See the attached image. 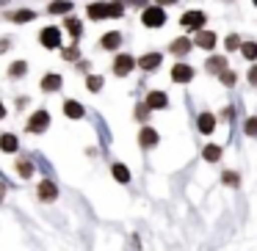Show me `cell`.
<instances>
[{
    "mask_svg": "<svg viewBox=\"0 0 257 251\" xmlns=\"http://www.w3.org/2000/svg\"><path fill=\"white\" fill-rule=\"evenodd\" d=\"M205 23H207L205 12H185L183 20H180V25H183L185 31H202V28H205Z\"/></svg>",
    "mask_w": 257,
    "mask_h": 251,
    "instance_id": "cell-1",
    "label": "cell"
},
{
    "mask_svg": "<svg viewBox=\"0 0 257 251\" xmlns=\"http://www.w3.org/2000/svg\"><path fill=\"white\" fill-rule=\"evenodd\" d=\"M141 23H144L147 28H161V25L166 23V14H163L161 6H150L144 14H141Z\"/></svg>",
    "mask_w": 257,
    "mask_h": 251,
    "instance_id": "cell-2",
    "label": "cell"
},
{
    "mask_svg": "<svg viewBox=\"0 0 257 251\" xmlns=\"http://www.w3.org/2000/svg\"><path fill=\"white\" fill-rule=\"evenodd\" d=\"M39 39H42V45H45L47 50H56V47H61V31L58 28H45Z\"/></svg>",
    "mask_w": 257,
    "mask_h": 251,
    "instance_id": "cell-3",
    "label": "cell"
},
{
    "mask_svg": "<svg viewBox=\"0 0 257 251\" xmlns=\"http://www.w3.org/2000/svg\"><path fill=\"white\" fill-rule=\"evenodd\" d=\"M133 67H136V58H133V56H127V53L116 56V61H113V72H116L119 78H124V75H127Z\"/></svg>",
    "mask_w": 257,
    "mask_h": 251,
    "instance_id": "cell-4",
    "label": "cell"
},
{
    "mask_svg": "<svg viewBox=\"0 0 257 251\" xmlns=\"http://www.w3.org/2000/svg\"><path fill=\"white\" fill-rule=\"evenodd\" d=\"M47 124H50V116H47V111H39V113H34V116H31L28 130H31V133H42V130H47Z\"/></svg>",
    "mask_w": 257,
    "mask_h": 251,
    "instance_id": "cell-5",
    "label": "cell"
},
{
    "mask_svg": "<svg viewBox=\"0 0 257 251\" xmlns=\"http://www.w3.org/2000/svg\"><path fill=\"white\" fill-rule=\"evenodd\" d=\"M196 47H202V50H213L216 47V34L213 31H196Z\"/></svg>",
    "mask_w": 257,
    "mask_h": 251,
    "instance_id": "cell-6",
    "label": "cell"
},
{
    "mask_svg": "<svg viewBox=\"0 0 257 251\" xmlns=\"http://www.w3.org/2000/svg\"><path fill=\"white\" fill-rule=\"evenodd\" d=\"M58 196V188L50 182V179H42L39 182V201H56Z\"/></svg>",
    "mask_w": 257,
    "mask_h": 251,
    "instance_id": "cell-7",
    "label": "cell"
},
{
    "mask_svg": "<svg viewBox=\"0 0 257 251\" xmlns=\"http://www.w3.org/2000/svg\"><path fill=\"white\" fill-rule=\"evenodd\" d=\"M191 78H194V69H191L188 64H177V67L172 69V80H174V83H188Z\"/></svg>",
    "mask_w": 257,
    "mask_h": 251,
    "instance_id": "cell-8",
    "label": "cell"
},
{
    "mask_svg": "<svg viewBox=\"0 0 257 251\" xmlns=\"http://www.w3.org/2000/svg\"><path fill=\"white\" fill-rule=\"evenodd\" d=\"M161 61H163L161 53H147V56L139 58V69H158V67H161Z\"/></svg>",
    "mask_w": 257,
    "mask_h": 251,
    "instance_id": "cell-9",
    "label": "cell"
},
{
    "mask_svg": "<svg viewBox=\"0 0 257 251\" xmlns=\"http://www.w3.org/2000/svg\"><path fill=\"white\" fill-rule=\"evenodd\" d=\"M205 69H207V72H216V75H221L224 69H229V67H227V58H224V56H213V58H207Z\"/></svg>",
    "mask_w": 257,
    "mask_h": 251,
    "instance_id": "cell-10",
    "label": "cell"
},
{
    "mask_svg": "<svg viewBox=\"0 0 257 251\" xmlns=\"http://www.w3.org/2000/svg\"><path fill=\"white\" fill-rule=\"evenodd\" d=\"M196 127H199L205 135H210L213 127H216V119H213V113H199V119H196Z\"/></svg>",
    "mask_w": 257,
    "mask_h": 251,
    "instance_id": "cell-11",
    "label": "cell"
},
{
    "mask_svg": "<svg viewBox=\"0 0 257 251\" xmlns=\"http://www.w3.org/2000/svg\"><path fill=\"white\" fill-rule=\"evenodd\" d=\"M89 17L91 20L111 17V6H108V3H91V6H89Z\"/></svg>",
    "mask_w": 257,
    "mask_h": 251,
    "instance_id": "cell-12",
    "label": "cell"
},
{
    "mask_svg": "<svg viewBox=\"0 0 257 251\" xmlns=\"http://www.w3.org/2000/svg\"><path fill=\"white\" fill-rule=\"evenodd\" d=\"M166 102H169V97L163 94V91H150V97H147V105L150 108H166Z\"/></svg>",
    "mask_w": 257,
    "mask_h": 251,
    "instance_id": "cell-13",
    "label": "cell"
},
{
    "mask_svg": "<svg viewBox=\"0 0 257 251\" xmlns=\"http://www.w3.org/2000/svg\"><path fill=\"white\" fill-rule=\"evenodd\" d=\"M139 141H141V146H147V149H150V146H155L158 144V133L152 127H144L139 133Z\"/></svg>",
    "mask_w": 257,
    "mask_h": 251,
    "instance_id": "cell-14",
    "label": "cell"
},
{
    "mask_svg": "<svg viewBox=\"0 0 257 251\" xmlns=\"http://www.w3.org/2000/svg\"><path fill=\"white\" fill-rule=\"evenodd\" d=\"M105 50H116L119 45H122V34H116V31H111V34H105L102 36V42H100Z\"/></svg>",
    "mask_w": 257,
    "mask_h": 251,
    "instance_id": "cell-15",
    "label": "cell"
},
{
    "mask_svg": "<svg viewBox=\"0 0 257 251\" xmlns=\"http://www.w3.org/2000/svg\"><path fill=\"white\" fill-rule=\"evenodd\" d=\"M61 75H45V80H42V91H58L61 89Z\"/></svg>",
    "mask_w": 257,
    "mask_h": 251,
    "instance_id": "cell-16",
    "label": "cell"
},
{
    "mask_svg": "<svg viewBox=\"0 0 257 251\" xmlns=\"http://www.w3.org/2000/svg\"><path fill=\"white\" fill-rule=\"evenodd\" d=\"M202 157H205L207 163H216L218 157H221V146H216V144H207L205 149H202Z\"/></svg>",
    "mask_w": 257,
    "mask_h": 251,
    "instance_id": "cell-17",
    "label": "cell"
},
{
    "mask_svg": "<svg viewBox=\"0 0 257 251\" xmlns=\"http://www.w3.org/2000/svg\"><path fill=\"white\" fill-rule=\"evenodd\" d=\"M64 113H67L69 119H80V116H83V105L75 102V100H69L67 105H64Z\"/></svg>",
    "mask_w": 257,
    "mask_h": 251,
    "instance_id": "cell-18",
    "label": "cell"
},
{
    "mask_svg": "<svg viewBox=\"0 0 257 251\" xmlns=\"http://www.w3.org/2000/svg\"><path fill=\"white\" fill-rule=\"evenodd\" d=\"M17 135H0V149H3V152H17Z\"/></svg>",
    "mask_w": 257,
    "mask_h": 251,
    "instance_id": "cell-19",
    "label": "cell"
},
{
    "mask_svg": "<svg viewBox=\"0 0 257 251\" xmlns=\"http://www.w3.org/2000/svg\"><path fill=\"white\" fill-rule=\"evenodd\" d=\"M113 177H116V182H130V171L127 166H122V163H113Z\"/></svg>",
    "mask_w": 257,
    "mask_h": 251,
    "instance_id": "cell-20",
    "label": "cell"
},
{
    "mask_svg": "<svg viewBox=\"0 0 257 251\" xmlns=\"http://www.w3.org/2000/svg\"><path fill=\"white\" fill-rule=\"evenodd\" d=\"M188 50H191V42L188 39H174L172 42V53H174V56H185Z\"/></svg>",
    "mask_w": 257,
    "mask_h": 251,
    "instance_id": "cell-21",
    "label": "cell"
},
{
    "mask_svg": "<svg viewBox=\"0 0 257 251\" xmlns=\"http://www.w3.org/2000/svg\"><path fill=\"white\" fill-rule=\"evenodd\" d=\"M72 12V3L69 0H56V3H50V14H67Z\"/></svg>",
    "mask_w": 257,
    "mask_h": 251,
    "instance_id": "cell-22",
    "label": "cell"
},
{
    "mask_svg": "<svg viewBox=\"0 0 257 251\" xmlns=\"http://www.w3.org/2000/svg\"><path fill=\"white\" fill-rule=\"evenodd\" d=\"M240 53H243L246 61H254L257 58V45L254 42H243V45H240Z\"/></svg>",
    "mask_w": 257,
    "mask_h": 251,
    "instance_id": "cell-23",
    "label": "cell"
},
{
    "mask_svg": "<svg viewBox=\"0 0 257 251\" xmlns=\"http://www.w3.org/2000/svg\"><path fill=\"white\" fill-rule=\"evenodd\" d=\"M243 130H246V135H251V138H257V116H249L243 122Z\"/></svg>",
    "mask_w": 257,
    "mask_h": 251,
    "instance_id": "cell-24",
    "label": "cell"
},
{
    "mask_svg": "<svg viewBox=\"0 0 257 251\" xmlns=\"http://www.w3.org/2000/svg\"><path fill=\"white\" fill-rule=\"evenodd\" d=\"M64 25H67V31H69V34H72V36H75V39H78V36L83 34V28H80V23H78V20H67V23H64Z\"/></svg>",
    "mask_w": 257,
    "mask_h": 251,
    "instance_id": "cell-25",
    "label": "cell"
},
{
    "mask_svg": "<svg viewBox=\"0 0 257 251\" xmlns=\"http://www.w3.org/2000/svg\"><path fill=\"white\" fill-rule=\"evenodd\" d=\"M224 45H227V50H238V47L243 45V42H240V36H238V34H229Z\"/></svg>",
    "mask_w": 257,
    "mask_h": 251,
    "instance_id": "cell-26",
    "label": "cell"
},
{
    "mask_svg": "<svg viewBox=\"0 0 257 251\" xmlns=\"http://www.w3.org/2000/svg\"><path fill=\"white\" fill-rule=\"evenodd\" d=\"M34 17H36L34 12H17V14H12V20H14V23H31Z\"/></svg>",
    "mask_w": 257,
    "mask_h": 251,
    "instance_id": "cell-27",
    "label": "cell"
},
{
    "mask_svg": "<svg viewBox=\"0 0 257 251\" xmlns=\"http://www.w3.org/2000/svg\"><path fill=\"white\" fill-rule=\"evenodd\" d=\"M224 185H229V188H235V185H238L240 182V177H238V174H235V171H224Z\"/></svg>",
    "mask_w": 257,
    "mask_h": 251,
    "instance_id": "cell-28",
    "label": "cell"
},
{
    "mask_svg": "<svg viewBox=\"0 0 257 251\" xmlns=\"http://www.w3.org/2000/svg\"><path fill=\"white\" fill-rule=\"evenodd\" d=\"M17 171L23 174V177H31V174H34V166H31L28 160H20V163H17Z\"/></svg>",
    "mask_w": 257,
    "mask_h": 251,
    "instance_id": "cell-29",
    "label": "cell"
},
{
    "mask_svg": "<svg viewBox=\"0 0 257 251\" xmlns=\"http://www.w3.org/2000/svg\"><path fill=\"white\" fill-rule=\"evenodd\" d=\"M25 69H28V67H25V61H17V64H12V69H9V72H12L14 78H23Z\"/></svg>",
    "mask_w": 257,
    "mask_h": 251,
    "instance_id": "cell-30",
    "label": "cell"
},
{
    "mask_svg": "<svg viewBox=\"0 0 257 251\" xmlns=\"http://www.w3.org/2000/svg\"><path fill=\"white\" fill-rule=\"evenodd\" d=\"M86 86H89V91H100V89H102V78H97V75H91V78L86 80Z\"/></svg>",
    "mask_w": 257,
    "mask_h": 251,
    "instance_id": "cell-31",
    "label": "cell"
},
{
    "mask_svg": "<svg viewBox=\"0 0 257 251\" xmlns=\"http://www.w3.org/2000/svg\"><path fill=\"white\" fill-rule=\"evenodd\" d=\"M150 111H152L150 105H139V108H136V119H141V122H147V116H150Z\"/></svg>",
    "mask_w": 257,
    "mask_h": 251,
    "instance_id": "cell-32",
    "label": "cell"
},
{
    "mask_svg": "<svg viewBox=\"0 0 257 251\" xmlns=\"http://www.w3.org/2000/svg\"><path fill=\"white\" fill-rule=\"evenodd\" d=\"M218 78H221V83H224V86H232V83H235V75H232V72H227V69H224V72L218 75Z\"/></svg>",
    "mask_w": 257,
    "mask_h": 251,
    "instance_id": "cell-33",
    "label": "cell"
},
{
    "mask_svg": "<svg viewBox=\"0 0 257 251\" xmlns=\"http://www.w3.org/2000/svg\"><path fill=\"white\" fill-rule=\"evenodd\" d=\"M108 6H111V17H122L124 9H122V3H119V0H116V3H108Z\"/></svg>",
    "mask_w": 257,
    "mask_h": 251,
    "instance_id": "cell-34",
    "label": "cell"
},
{
    "mask_svg": "<svg viewBox=\"0 0 257 251\" xmlns=\"http://www.w3.org/2000/svg\"><path fill=\"white\" fill-rule=\"evenodd\" d=\"M64 58H67V61H75V58H78V47H67V50H64Z\"/></svg>",
    "mask_w": 257,
    "mask_h": 251,
    "instance_id": "cell-35",
    "label": "cell"
},
{
    "mask_svg": "<svg viewBox=\"0 0 257 251\" xmlns=\"http://www.w3.org/2000/svg\"><path fill=\"white\" fill-rule=\"evenodd\" d=\"M249 83H251V86H257V67H251V69H249Z\"/></svg>",
    "mask_w": 257,
    "mask_h": 251,
    "instance_id": "cell-36",
    "label": "cell"
},
{
    "mask_svg": "<svg viewBox=\"0 0 257 251\" xmlns=\"http://www.w3.org/2000/svg\"><path fill=\"white\" fill-rule=\"evenodd\" d=\"M161 6H172V3H177V0H158Z\"/></svg>",
    "mask_w": 257,
    "mask_h": 251,
    "instance_id": "cell-37",
    "label": "cell"
},
{
    "mask_svg": "<svg viewBox=\"0 0 257 251\" xmlns=\"http://www.w3.org/2000/svg\"><path fill=\"white\" fill-rule=\"evenodd\" d=\"M3 116H6V108H3V105H0V119H3Z\"/></svg>",
    "mask_w": 257,
    "mask_h": 251,
    "instance_id": "cell-38",
    "label": "cell"
},
{
    "mask_svg": "<svg viewBox=\"0 0 257 251\" xmlns=\"http://www.w3.org/2000/svg\"><path fill=\"white\" fill-rule=\"evenodd\" d=\"M0 199H3V185H0Z\"/></svg>",
    "mask_w": 257,
    "mask_h": 251,
    "instance_id": "cell-39",
    "label": "cell"
},
{
    "mask_svg": "<svg viewBox=\"0 0 257 251\" xmlns=\"http://www.w3.org/2000/svg\"><path fill=\"white\" fill-rule=\"evenodd\" d=\"M251 3H254V6H257V0H251Z\"/></svg>",
    "mask_w": 257,
    "mask_h": 251,
    "instance_id": "cell-40",
    "label": "cell"
}]
</instances>
